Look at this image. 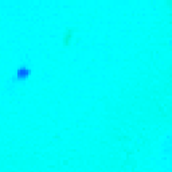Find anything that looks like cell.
<instances>
[{
	"instance_id": "cell-1",
	"label": "cell",
	"mask_w": 172,
	"mask_h": 172,
	"mask_svg": "<svg viewBox=\"0 0 172 172\" xmlns=\"http://www.w3.org/2000/svg\"><path fill=\"white\" fill-rule=\"evenodd\" d=\"M73 36H74V34L71 31H66V32H65V36H63V43L65 44H70L71 41H73Z\"/></svg>"
}]
</instances>
